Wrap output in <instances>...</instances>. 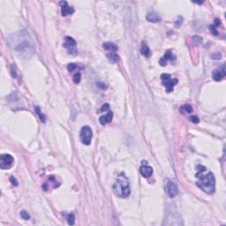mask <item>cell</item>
Masks as SVG:
<instances>
[{
  "label": "cell",
  "mask_w": 226,
  "mask_h": 226,
  "mask_svg": "<svg viewBox=\"0 0 226 226\" xmlns=\"http://www.w3.org/2000/svg\"><path fill=\"white\" fill-rule=\"evenodd\" d=\"M65 48L67 49L68 52L72 55L77 54V50H76V41L72 38L70 36H66L65 38V43L63 44Z\"/></svg>",
  "instance_id": "obj_7"
},
{
  "label": "cell",
  "mask_w": 226,
  "mask_h": 226,
  "mask_svg": "<svg viewBox=\"0 0 226 226\" xmlns=\"http://www.w3.org/2000/svg\"><path fill=\"white\" fill-rule=\"evenodd\" d=\"M76 68H77V65L74 64V63H71L67 65V69H68L69 72H73V71H75Z\"/></svg>",
  "instance_id": "obj_24"
},
{
  "label": "cell",
  "mask_w": 226,
  "mask_h": 226,
  "mask_svg": "<svg viewBox=\"0 0 226 226\" xmlns=\"http://www.w3.org/2000/svg\"><path fill=\"white\" fill-rule=\"evenodd\" d=\"M97 86L99 87H101V88H102V89H106V88H107V86H106L104 83H102V82L97 83Z\"/></svg>",
  "instance_id": "obj_28"
},
{
  "label": "cell",
  "mask_w": 226,
  "mask_h": 226,
  "mask_svg": "<svg viewBox=\"0 0 226 226\" xmlns=\"http://www.w3.org/2000/svg\"><path fill=\"white\" fill-rule=\"evenodd\" d=\"M175 59V56H173L172 55V50H167L166 52H165V54L164 56L159 60V63H160V65H166V63L168 60H174Z\"/></svg>",
  "instance_id": "obj_12"
},
{
  "label": "cell",
  "mask_w": 226,
  "mask_h": 226,
  "mask_svg": "<svg viewBox=\"0 0 226 226\" xmlns=\"http://www.w3.org/2000/svg\"><path fill=\"white\" fill-rule=\"evenodd\" d=\"M166 193L170 198H174L179 194V187L176 182L170 180L166 185Z\"/></svg>",
  "instance_id": "obj_8"
},
{
  "label": "cell",
  "mask_w": 226,
  "mask_h": 226,
  "mask_svg": "<svg viewBox=\"0 0 226 226\" xmlns=\"http://www.w3.org/2000/svg\"><path fill=\"white\" fill-rule=\"evenodd\" d=\"M11 74L14 79H18V70H17V66L15 64H13L11 66Z\"/></svg>",
  "instance_id": "obj_19"
},
{
  "label": "cell",
  "mask_w": 226,
  "mask_h": 226,
  "mask_svg": "<svg viewBox=\"0 0 226 226\" xmlns=\"http://www.w3.org/2000/svg\"><path fill=\"white\" fill-rule=\"evenodd\" d=\"M197 178L200 180L197 183V186L200 187L202 191L207 194H214L216 190V180L214 174L212 172H209L206 175H201L200 173L197 174Z\"/></svg>",
  "instance_id": "obj_2"
},
{
  "label": "cell",
  "mask_w": 226,
  "mask_h": 226,
  "mask_svg": "<svg viewBox=\"0 0 226 226\" xmlns=\"http://www.w3.org/2000/svg\"><path fill=\"white\" fill-rule=\"evenodd\" d=\"M146 19L148 20L149 22H152V23L161 21V17L158 15L157 13H148Z\"/></svg>",
  "instance_id": "obj_14"
},
{
  "label": "cell",
  "mask_w": 226,
  "mask_h": 226,
  "mask_svg": "<svg viewBox=\"0 0 226 226\" xmlns=\"http://www.w3.org/2000/svg\"><path fill=\"white\" fill-rule=\"evenodd\" d=\"M73 82L74 83H76V84H78L80 82V80H81V75H80V72H77V73H75L74 75H73Z\"/></svg>",
  "instance_id": "obj_22"
},
{
  "label": "cell",
  "mask_w": 226,
  "mask_h": 226,
  "mask_svg": "<svg viewBox=\"0 0 226 226\" xmlns=\"http://www.w3.org/2000/svg\"><path fill=\"white\" fill-rule=\"evenodd\" d=\"M140 53L143 56L147 57H148L151 54L150 53V49H149V47L148 46V44L145 42H142L140 43Z\"/></svg>",
  "instance_id": "obj_15"
},
{
  "label": "cell",
  "mask_w": 226,
  "mask_h": 226,
  "mask_svg": "<svg viewBox=\"0 0 226 226\" xmlns=\"http://www.w3.org/2000/svg\"><path fill=\"white\" fill-rule=\"evenodd\" d=\"M180 112H181V113H192V112H193V108H192L191 105L185 104V105L181 106V108H180Z\"/></svg>",
  "instance_id": "obj_18"
},
{
  "label": "cell",
  "mask_w": 226,
  "mask_h": 226,
  "mask_svg": "<svg viewBox=\"0 0 226 226\" xmlns=\"http://www.w3.org/2000/svg\"><path fill=\"white\" fill-rule=\"evenodd\" d=\"M67 223L69 225H73L74 223H75V216L73 213H71V214H68L67 216Z\"/></svg>",
  "instance_id": "obj_20"
},
{
  "label": "cell",
  "mask_w": 226,
  "mask_h": 226,
  "mask_svg": "<svg viewBox=\"0 0 226 226\" xmlns=\"http://www.w3.org/2000/svg\"><path fill=\"white\" fill-rule=\"evenodd\" d=\"M225 75H226L225 66L223 65V66L219 67L218 69L215 70V72H213V79H214L216 81H220V80H222L225 77Z\"/></svg>",
  "instance_id": "obj_9"
},
{
  "label": "cell",
  "mask_w": 226,
  "mask_h": 226,
  "mask_svg": "<svg viewBox=\"0 0 226 226\" xmlns=\"http://www.w3.org/2000/svg\"><path fill=\"white\" fill-rule=\"evenodd\" d=\"M8 43L10 46L20 53L27 56L33 55L35 51V42L30 35L29 32L27 30L15 33L11 35L8 38Z\"/></svg>",
  "instance_id": "obj_1"
},
{
  "label": "cell",
  "mask_w": 226,
  "mask_h": 226,
  "mask_svg": "<svg viewBox=\"0 0 226 226\" xmlns=\"http://www.w3.org/2000/svg\"><path fill=\"white\" fill-rule=\"evenodd\" d=\"M10 181L12 182V184L13 186H18V181H17V180H16L14 177H11L10 178Z\"/></svg>",
  "instance_id": "obj_26"
},
{
  "label": "cell",
  "mask_w": 226,
  "mask_h": 226,
  "mask_svg": "<svg viewBox=\"0 0 226 226\" xmlns=\"http://www.w3.org/2000/svg\"><path fill=\"white\" fill-rule=\"evenodd\" d=\"M161 80L163 82V85H164L167 93H171L173 91L175 85H177L178 83V80L177 79H172L171 74L168 73H164L161 75Z\"/></svg>",
  "instance_id": "obj_4"
},
{
  "label": "cell",
  "mask_w": 226,
  "mask_h": 226,
  "mask_svg": "<svg viewBox=\"0 0 226 226\" xmlns=\"http://www.w3.org/2000/svg\"><path fill=\"white\" fill-rule=\"evenodd\" d=\"M112 118H113V112L112 111H109L108 113H106L105 115H102L99 118V121H100V123H101L102 125H106V124H108L109 122H111V120H112Z\"/></svg>",
  "instance_id": "obj_13"
},
{
  "label": "cell",
  "mask_w": 226,
  "mask_h": 226,
  "mask_svg": "<svg viewBox=\"0 0 226 226\" xmlns=\"http://www.w3.org/2000/svg\"><path fill=\"white\" fill-rule=\"evenodd\" d=\"M92 137H93L92 129L88 125L83 126L80 130V141L82 142V144L89 145L91 143Z\"/></svg>",
  "instance_id": "obj_5"
},
{
  "label": "cell",
  "mask_w": 226,
  "mask_h": 226,
  "mask_svg": "<svg viewBox=\"0 0 226 226\" xmlns=\"http://www.w3.org/2000/svg\"><path fill=\"white\" fill-rule=\"evenodd\" d=\"M35 113L39 116L40 117V120L42 121V122H45V116L42 113V111H41V109H40V108L38 107V106H36L35 108Z\"/></svg>",
  "instance_id": "obj_21"
},
{
  "label": "cell",
  "mask_w": 226,
  "mask_h": 226,
  "mask_svg": "<svg viewBox=\"0 0 226 226\" xmlns=\"http://www.w3.org/2000/svg\"><path fill=\"white\" fill-rule=\"evenodd\" d=\"M102 47L104 50H109V51H117L118 50V46L117 44L113 43H110V42H107V43H104L102 44Z\"/></svg>",
  "instance_id": "obj_16"
},
{
  "label": "cell",
  "mask_w": 226,
  "mask_h": 226,
  "mask_svg": "<svg viewBox=\"0 0 226 226\" xmlns=\"http://www.w3.org/2000/svg\"><path fill=\"white\" fill-rule=\"evenodd\" d=\"M107 58H108V59H109V61H110L111 63H116L119 60V57H118V55L116 54V53H113V52L109 53V54L107 55Z\"/></svg>",
  "instance_id": "obj_17"
},
{
  "label": "cell",
  "mask_w": 226,
  "mask_h": 226,
  "mask_svg": "<svg viewBox=\"0 0 226 226\" xmlns=\"http://www.w3.org/2000/svg\"><path fill=\"white\" fill-rule=\"evenodd\" d=\"M60 6H61V13L63 16L71 15L74 13V9L68 6L67 2L65 1H61L60 2Z\"/></svg>",
  "instance_id": "obj_10"
},
{
  "label": "cell",
  "mask_w": 226,
  "mask_h": 226,
  "mask_svg": "<svg viewBox=\"0 0 226 226\" xmlns=\"http://www.w3.org/2000/svg\"><path fill=\"white\" fill-rule=\"evenodd\" d=\"M109 104H108V103H105V104L102 105V107L100 110H101V111H104V110H106V109H109Z\"/></svg>",
  "instance_id": "obj_27"
},
{
  "label": "cell",
  "mask_w": 226,
  "mask_h": 226,
  "mask_svg": "<svg viewBox=\"0 0 226 226\" xmlns=\"http://www.w3.org/2000/svg\"><path fill=\"white\" fill-rule=\"evenodd\" d=\"M114 193L120 198H127L131 194V189L128 180L125 177H119L113 186Z\"/></svg>",
  "instance_id": "obj_3"
},
{
  "label": "cell",
  "mask_w": 226,
  "mask_h": 226,
  "mask_svg": "<svg viewBox=\"0 0 226 226\" xmlns=\"http://www.w3.org/2000/svg\"><path fill=\"white\" fill-rule=\"evenodd\" d=\"M20 215L21 218L24 219V220H29L30 219V216L28 215V213L26 210L20 211Z\"/></svg>",
  "instance_id": "obj_23"
},
{
  "label": "cell",
  "mask_w": 226,
  "mask_h": 226,
  "mask_svg": "<svg viewBox=\"0 0 226 226\" xmlns=\"http://www.w3.org/2000/svg\"><path fill=\"white\" fill-rule=\"evenodd\" d=\"M140 172L144 178H149L153 174V168L149 165L143 164L140 166Z\"/></svg>",
  "instance_id": "obj_11"
},
{
  "label": "cell",
  "mask_w": 226,
  "mask_h": 226,
  "mask_svg": "<svg viewBox=\"0 0 226 226\" xmlns=\"http://www.w3.org/2000/svg\"><path fill=\"white\" fill-rule=\"evenodd\" d=\"M14 162L13 157L9 154H3L0 156V168L2 170H6L10 168Z\"/></svg>",
  "instance_id": "obj_6"
},
{
  "label": "cell",
  "mask_w": 226,
  "mask_h": 226,
  "mask_svg": "<svg viewBox=\"0 0 226 226\" xmlns=\"http://www.w3.org/2000/svg\"><path fill=\"white\" fill-rule=\"evenodd\" d=\"M190 120H191L193 123H195V124H197V123L200 122V119H199V117H197V116H192V117H190Z\"/></svg>",
  "instance_id": "obj_25"
}]
</instances>
